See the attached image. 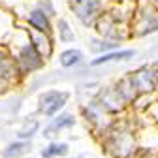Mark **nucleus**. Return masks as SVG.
<instances>
[{
    "mask_svg": "<svg viewBox=\"0 0 158 158\" xmlns=\"http://www.w3.org/2000/svg\"><path fill=\"white\" fill-rule=\"evenodd\" d=\"M6 47L10 49L13 60H15V66L21 73V77H28L40 70H44V66L47 64L44 60V56L36 51V47L30 44L28 40V34H27V27H15L13 34L10 36Z\"/></svg>",
    "mask_w": 158,
    "mask_h": 158,
    "instance_id": "f257e3e1",
    "label": "nucleus"
},
{
    "mask_svg": "<svg viewBox=\"0 0 158 158\" xmlns=\"http://www.w3.org/2000/svg\"><path fill=\"white\" fill-rule=\"evenodd\" d=\"M102 145L106 152L113 158H130L135 151V141H134L130 128L126 124H118V123H113L111 128L106 132Z\"/></svg>",
    "mask_w": 158,
    "mask_h": 158,
    "instance_id": "f03ea898",
    "label": "nucleus"
},
{
    "mask_svg": "<svg viewBox=\"0 0 158 158\" xmlns=\"http://www.w3.org/2000/svg\"><path fill=\"white\" fill-rule=\"evenodd\" d=\"M68 10L85 28H92L106 10L109 0H66Z\"/></svg>",
    "mask_w": 158,
    "mask_h": 158,
    "instance_id": "7ed1b4c3",
    "label": "nucleus"
},
{
    "mask_svg": "<svg viewBox=\"0 0 158 158\" xmlns=\"http://www.w3.org/2000/svg\"><path fill=\"white\" fill-rule=\"evenodd\" d=\"M70 92L64 89H47L44 92H40L38 96V115L44 118H53L55 115L62 113L64 107L70 102Z\"/></svg>",
    "mask_w": 158,
    "mask_h": 158,
    "instance_id": "20e7f679",
    "label": "nucleus"
},
{
    "mask_svg": "<svg viewBox=\"0 0 158 158\" xmlns=\"http://www.w3.org/2000/svg\"><path fill=\"white\" fill-rule=\"evenodd\" d=\"M79 111H81V117L85 118V123L94 130L98 132L102 137L106 135V132L111 128L113 121H111V115L98 104L96 98H90V100H87L85 104H81V107H79Z\"/></svg>",
    "mask_w": 158,
    "mask_h": 158,
    "instance_id": "39448f33",
    "label": "nucleus"
},
{
    "mask_svg": "<svg viewBox=\"0 0 158 158\" xmlns=\"http://www.w3.org/2000/svg\"><path fill=\"white\" fill-rule=\"evenodd\" d=\"M158 32V10L145 4L132 15L130 21V36L145 38L149 34Z\"/></svg>",
    "mask_w": 158,
    "mask_h": 158,
    "instance_id": "423d86ee",
    "label": "nucleus"
},
{
    "mask_svg": "<svg viewBox=\"0 0 158 158\" xmlns=\"http://www.w3.org/2000/svg\"><path fill=\"white\" fill-rule=\"evenodd\" d=\"M94 98L98 100V104H100L111 117L117 115V113H121L124 107H126V102L121 98V94L117 92L115 85H109V87H102V89H98Z\"/></svg>",
    "mask_w": 158,
    "mask_h": 158,
    "instance_id": "0eeeda50",
    "label": "nucleus"
},
{
    "mask_svg": "<svg viewBox=\"0 0 158 158\" xmlns=\"http://www.w3.org/2000/svg\"><path fill=\"white\" fill-rule=\"evenodd\" d=\"M75 123H77V121H75V115H73V113H70V111H62V113L55 115L53 118H49V121H47V124H45L44 130H42V135L45 137V139L55 141V137H56L58 134L64 132V130L73 128Z\"/></svg>",
    "mask_w": 158,
    "mask_h": 158,
    "instance_id": "6e6552de",
    "label": "nucleus"
},
{
    "mask_svg": "<svg viewBox=\"0 0 158 158\" xmlns=\"http://www.w3.org/2000/svg\"><path fill=\"white\" fill-rule=\"evenodd\" d=\"M27 27V25H25ZM27 34H28V40L30 44L36 47V51L44 56V60L47 62L49 58L55 55V36L53 34H45V32H38L34 28H28L27 27Z\"/></svg>",
    "mask_w": 158,
    "mask_h": 158,
    "instance_id": "1a4fd4ad",
    "label": "nucleus"
},
{
    "mask_svg": "<svg viewBox=\"0 0 158 158\" xmlns=\"http://www.w3.org/2000/svg\"><path fill=\"white\" fill-rule=\"evenodd\" d=\"M134 79H135V85L137 90L141 94H151L158 89V70L156 68H149V66H141L132 72Z\"/></svg>",
    "mask_w": 158,
    "mask_h": 158,
    "instance_id": "9d476101",
    "label": "nucleus"
},
{
    "mask_svg": "<svg viewBox=\"0 0 158 158\" xmlns=\"http://www.w3.org/2000/svg\"><path fill=\"white\" fill-rule=\"evenodd\" d=\"M25 25L28 28H34L38 32H45V34H53L55 36V23H53V19L44 13L42 10H38V8H30L25 15Z\"/></svg>",
    "mask_w": 158,
    "mask_h": 158,
    "instance_id": "9b49d317",
    "label": "nucleus"
},
{
    "mask_svg": "<svg viewBox=\"0 0 158 158\" xmlns=\"http://www.w3.org/2000/svg\"><path fill=\"white\" fill-rule=\"evenodd\" d=\"M115 89L117 92L121 94V98L126 102V106L134 104L137 98H139V90H137V85H135V79H134V73H124L118 81L115 83Z\"/></svg>",
    "mask_w": 158,
    "mask_h": 158,
    "instance_id": "f8f14e48",
    "label": "nucleus"
},
{
    "mask_svg": "<svg viewBox=\"0 0 158 158\" xmlns=\"http://www.w3.org/2000/svg\"><path fill=\"white\" fill-rule=\"evenodd\" d=\"M134 56H135L134 49H117V51H111V53H106V55H100V56H94L89 62V66L90 68H98V66L111 64V62H126V60H130V58H134Z\"/></svg>",
    "mask_w": 158,
    "mask_h": 158,
    "instance_id": "ddd939ff",
    "label": "nucleus"
},
{
    "mask_svg": "<svg viewBox=\"0 0 158 158\" xmlns=\"http://www.w3.org/2000/svg\"><path fill=\"white\" fill-rule=\"evenodd\" d=\"M58 64H60V68H64V70H73L77 66L85 64V55L77 47H68V49L58 53Z\"/></svg>",
    "mask_w": 158,
    "mask_h": 158,
    "instance_id": "4468645a",
    "label": "nucleus"
},
{
    "mask_svg": "<svg viewBox=\"0 0 158 158\" xmlns=\"http://www.w3.org/2000/svg\"><path fill=\"white\" fill-rule=\"evenodd\" d=\"M32 151V141L13 139L2 149V158H25Z\"/></svg>",
    "mask_w": 158,
    "mask_h": 158,
    "instance_id": "2eb2a0df",
    "label": "nucleus"
},
{
    "mask_svg": "<svg viewBox=\"0 0 158 158\" xmlns=\"http://www.w3.org/2000/svg\"><path fill=\"white\" fill-rule=\"evenodd\" d=\"M55 38L60 44H75V32L72 28V25L68 23V19L64 17H56L55 21Z\"/></svg>",
    "mask_w": 158,
    "mask_h": 158,
    "instance_id": "dca6fc26",
    "label": "nucleus"
},
{
    "mask_svg": "<svg viewBox=\"0 0 158 158\" xmlns=\"http://www.w3.org/2000/svg\"><path fill=\"white\" fill-rule=\"evenodd\" d=\"M15 17H11L10 11H6L4 8H0V45H6L10 36L15 30Z\"/></svg>",
    "mask_w": 158,
    "mask_h": 158,
    "instance_id": "f3484780",
    "label": "nucleus"
},
{
    "mask_svg": "<svg viewBox=\"0 0 158 158\" xmlns=\"http://www.w3.org/2000/svg\"><path fill=\"white\" fill-rule=\"evenodd\" d=\"M68 152H70V145L66 141L55 139V141H49L40 151V156L42 158H64V156H68Z\"/></svg>",
    "mask_w": 158,
    "mask_h": 158,
    "instance_id": "a211bd4d",
    "label": "nucleus"
},
{
    "mask_svg": "<svg viewBox=\"0 0 158 158\" xmlns=\"http://www.w3.org/2000/svg\"><path fill=\"white\" fill-rule=\"evenodd\" d=\"M89 49H90V53H94L96 56H100V55H106V53H111V51L121 49V44L96 36V38H92L90 42H89Z\"/></svg>",
    "mask_w": 158,
    "mask_h": 158,
    "instance_id": "6ab92c4d",
    "label": "nucleus"
},
{
    "mask_svg": "<svg viewBox=\"0 0 158 158\" xmlns=\"http://www.w3.org/2000/svg\"><path fill=\"white\" fill-rule=\"evenodd\" d=\"M40 128H42V124H40L38 118H30V121H27V123L23 124V128H19V132H17V139L32 141L34 135L40 132Z\"/></svg>",
    "mask_w": 158,
    "mask_h": 158,
    "instance_id": "aec40b11",
    "label": "nucleus"
},
{
    "mask_svg": "<svg viewBox=\"0 0 158 158\" xmlns=\"http://www.w3.org/2000/svg\"><path fill=\"white\" fill-rule=\"evenodd\" d=\"M32 8H38V10H42L44 13H47L51 19L56 17V8L53 4V0H34V6Z\"/></svg>",
    "mask_w": 158,
    "mask_h": 158,
    "instance_id": "412c9836",
    "label": "nucleus"
},
{
    "mask_svg": "<svg viewBox=\"0 0 158 158\" xmlns=\"http://www.w3.org/2000/svg\"><path fill=\"white\" fill-rule=\"evenodd\" d=\"M72 158H81V156H72Z\"/></svg>",
    "mask_w": 158,
    "mask_h": 158,
    "instance_id": "4be33fe9",
    "label": "nucleus"
},
{
    "mask_svg": "<svg viewBox=\"0 0 158 158\" xmlns=\"http://www.w3.org/2000/svg\"><path fill=\"white\" fill-rule=\"evenodd\" d=\"M25 158H34V156H25Z\"/></svg>",
    "mask_w": 158,
    "mask_h": 158,
    "instance_id": "5701e85b",
    "label": "nucleus"
},
{
    "mask_svg": "<svg viewBox=\"0 0 158 158\" xmlns=\"http://www.w3.org/2000/svg\"><path fill=\"white\" fill-rule=\"evenodd\" d=\"M147 158H154V156H147Z\"/></svg>",
    "mask_w": 158,
    "mask_h": 158,
    "instance_id": "b1692460",
    "label": "nucleus"
},
{
    "mask_svg": "<svg viewBox=\"0 0 158 158\" xmlns=\"http://www.w3.org/2000/svg\"><path fill=\"white\" fill-rule=\"evenodd\" d=\"M156 68H158V62H156Z\"/></svg>",
    "mask_w": 158,
    "mask_h": 158,
    "instance_id": "393cba45",
    "label": "nucleus"
}]
</instances>
